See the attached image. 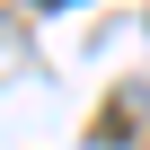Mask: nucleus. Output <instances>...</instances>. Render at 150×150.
Instances as JSON below:
<instances>
[{
    "label": "nucleus",
    "mask_w": 150,
    "mask_h": 150,
    "mask_svg": "<svg viewBox=\"0 0 150 150\" xmlns=\"http://www.w3.org/2000/svg\"><path fill=\"white\" fill-rule=\"evenodd\" d=\"M44 9H62V0H44Z\"/></svg>",
    "instance_id": "nucleus-1"
}]
</instances>
